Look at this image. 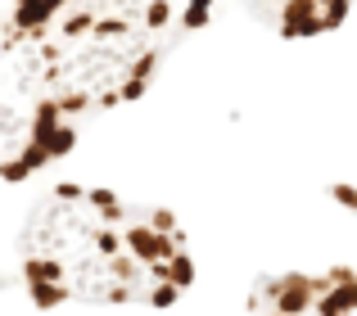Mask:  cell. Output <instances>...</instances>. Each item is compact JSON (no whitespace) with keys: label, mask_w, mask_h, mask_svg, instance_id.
I'll return each instance as SVG.
<instances>
[{"label":"cell","mask_w":357,"mask_h":316,"mask_svg":"<svg viewBox=\"0 0 357 316\" xmlns=\"http://www.w3.org/2000/svg\"><path fill=\"white\" fill-rule=\"evenodd\" d=\"M249 316H357V267L262 276L249 294Z\"/></svg>","instance_id":"3957f363"},{"label":"cell","mask_w":357,"mask_h":316,"mask_svg":"<svg viewBox=\"0 0 357 316\" xmlns=\"http://www.w3.org/2000/svg\"><path fill=\"white\" fill-rule=\"evenodd\" d=\"M36 308H172L195 285L185 226L105 185H54L18 235Z\"/></svg>","instance_id":"7a4b0ae2"},{"label":"cell","mask_w":357,"mask_h":316,"mask_svg":"<svg viewBox=\"0 0 357 316\" xmlns=\"http://www.w3.org/2000/svg\"><path fill=\"white\" fill-rule=\"evenodd\" d=\"M172 0H32L0 32V176L27 181L158 77Z\"/></svg>","instance_id":"6da1fadb"},{"label":"cell","mask_w":357,"mask_h":316,"mask_svg":"<svg viewBox=\"0 0 357 316\" xmlns=\"http://www.w3.org/2000/svg\"><path fill=\"white\" fill-rule=\"evenodd\" d=\"M357 0H253L258 18L276 36L289 41H307V36H326L353 14Z\"/></svg>","instance_id":"277c9868"},{"label":"cell","mask_w":357,"mask_h":316,"mask_svg":"<svg viewBox=\"0 0 357 316\" xmlns=\"http://www.w3.org/2000/svg\"><path fill=\"white\" fill-rule=\"evenodd\" d=\"M27 5H32V0H0V32H5V23L18 14V9H27Z\"/></svg>","instance_id":"5b68a950"}]
</instances>
